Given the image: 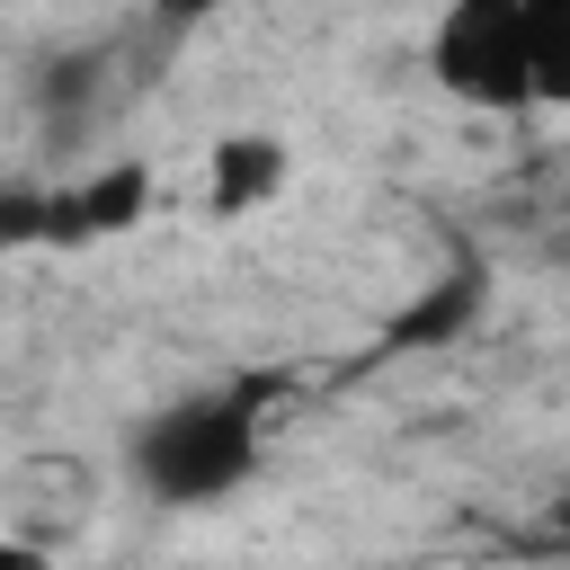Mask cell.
Returning a JSON list of instances; mask_svg holds the SVG:
<instances>
[{"label":"cell","mask_w":570,"mask_h":570,"mask_svg":"<svg viewBox=\"0 0 570 570\" xmlns=\"http://www.w3.org/2000/svg\"><path fill=\"white\" fill-rule=\"evenodd\" d=\"M258 410H267V374L223 383V392H187L125 436V472L160 508H214L258 472Z\"/></svg>","instance_id":"cell-1"},{"label":"cell","mask_w":570,"mask_h":570,"mask_svg":"<svg viewBox=\"0 0 570 570\" xmlns=\"http://www.w3.org/2000/svg\"><path fill=\"white\" fill-rule=\"evenodd\" d=\"M428 71L463 107H534V18L525 0H445L428 36Z\"/></svg>","instance_id":"cell-2"},{"label":"cell","mask_w":570,"mask_h":570,"mask_svg":"<svg viewBox=\"0 0 570 570\" xmlns=\"http://www.w3.org/2000/svg\"><path fill=\"white\" fill-rule=\"evenodd\" d=\"M534 18V107L570 98V0H525Z\"/></svg>","instance_id":"cell-3"},{"label":"cell","mask_w":570,"mask_h":570,"mask_svg":"<svg viewBox=\"0 0 570 570\" xmlns=\"http://www.w3.org/2000/svg\"><path fill=\"white\" fill-rule=\"evenodd\" d=\"M142 196H151V178H142V169H107L98 187H80V196H62V232H107V223H125V214H142Z\"/></svg>","instance_id":"cell-4"},{"label":"cell","mask_w":570,"mask_h":570,"mask_svg":"<svg viewBox=\"0 0 570 570\" xmlns=\"http://www.w3.org/2000/svg\"><path fill=\"white\" fill-rule=\"evenodd\" d=\"M472 303H481V267L463 258V267L445 276V294H436V303H419V312H410V321H401L392 338H445V330H454V321H463Z\"/></svg>","instance_id":"cell-5"},{"label":"cell","mask_w":570,"mask_h":570,"mask_svg":"<svg viewBox=\"0 0 570 570\" xmlns=\"http://www.w3.org/2000/svg\"><path fill=\"white\" fill-rule=\"evenodd\" d=\"M276 178V151L267 142H232L223 151V178H214V205H240V196H258Z\"/></svg>","instance_id":"cell-6"},{"label":"cell","mask_w":570,"mask_h":570,"mask_svg":"<svg viewBox=\"0 0 570 570\" xmlns=\"http://www.w3.org/2000/svg\"><path fill=\"white\" fill-rule=\"evenodd\" d=\"M214 9H232V0H151L160 27H196V18H214Z\"/></svg>","instance_id":"cell-7"}]
</instances>
